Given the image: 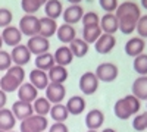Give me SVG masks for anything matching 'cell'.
Here are the masks:
<instances>
[{
    "instance_id": "36",
    "label": "cell",
    "mask_w": 147,
    "mask_h": 132,
    "mask_svg": "<svg viewBox=\"0 0 147 132\" xmlns=\"http://www.w3.org/2000/svg\"><path fill=\"white\" fill-rule=\"evenodd\" d=\"M132 128L136 131H138V132L147 129V112L137 113L136 116H134V119H132Z\"/></svg>"
},
{
    "instance_id": "22",
    "label": "cell",
    "mask_w": 147,
    "mask_h": 132,
    "mask_svg": "<svg viewBox=\"0 0 147 132\" xmlns=\"http://www.w3.org/2000/svg\"><path fill=\"white\" fill-rule=\"evenodd\" d=\"M141 18V16H140ZM138 16H134V15H125V16H121L118 18L119 21V31L122 34H132L136 32V28H137V22L140 19Z\"/></svg>"
},
{
    "instance_id": "10",
    "label": "cell",
    "mask_w": 147,
    "mask_h": 132,
    "mask_svg": "<svg viewBox=\"0 0 147 132\" xmlns=\"http://www.w3.org/2000/svg\"><path fill=\"white\" fill-rule=\"evenodd\" d=\"M115 46H116L115 35H110V34H105L103 32L99 37V40L94 43V49H96V52L99 54H107V53H110L115 49Z\"/></svg>"
},
{
    "instance_id": "43",
    "label": "cell",
    "mask_w": 147,
    "mask_h": 132,
    "mask_svg": "<svg viewBox=\"0 0 147 132\" xmlns=\"http://www.w3.org/2000/svg\"><path fill=\"white\" fill-rule=\"evenodd\" d=\"M49 132H69L66 123L63 122H55L50 128H49Z\"/></svg>"
},
{
    "instance_id": "25",
    "label": "cell",
    "mask_w": 147,
    "mask_h": 132,
    "mask_svg": "<svg viewBox=\"0 0 147 132\" xmlns=\"http://www.w3.org/2000/svg\"><path fill=\"white\" fill-rule=\"evenodd\" d=\"M116 18H121V16H125V15H134V16H141V10H140V6L134 2H124L121 3L115 12Z\"/></svg>"
},
{
    "instance_id": "44",
    "label": "cell",
    "mask_w": 147,
    "mask_h": 132,
    "mask_svg": "<svg viewBox=\"0 0 147 132\" xmlns=\"http://www.w3.org/2000/svg\"><path fill=\"white\" fill-rule=\"evenodd\" d=\"M6 101H7V95H6V92L0 90V110L6 107Z\"/></svg>"
},
{
    "instance_id": "39",
    "label": "cell",
    "mask_w": 147,
    "mask_h": 132,
    "mask_svg": "<svg viewBox=\"0 0 147 132\" xmlns=\"http://www.w3.org/2000/svg\"><path fill=\"white\" fill-rule=\"evenodd\" d=\"M81 22H82V27H85V25H99L100 16L97 15L96 12H87V13H84Z\"/></svg>"
},
{
    "instance_id": "1",
    "label": "cell",
    "mask_w": 147,
    "mask_h": 132,
    "mask_svg": "<svg viewBox=\"0 0 147 132\" xmlns=\"http://www.w3.org/2000/svg\"><path fill=\"white\" fill-rule=\"evenodd\" d=\"M25 82V69L24 66H18V65H12L6 74L0 78V90L7 92H15L18 91V88Z\"/></svg>"
},
{
    "instance_id": "14",
    "label": "cell",
    "mask_w": 147,
    "mask_h": 132,
    "mask_svg": "<svg viewBox=\"0 0 147 132\" xmlns=\"http://www.w3.org/2000/svg\"><path fill=\"white\" fill-rule=\"evenodd\" d=\"M16 94H18V100L32 104L35 101V98L38 97V90H37L31 82H24L22 85L18 88Z\"/></svg>"
},
{
    "instance_id": "18",
    "label": "cell",
    "mask_w": 147,
    "mask_h": 132,
    "mask_svg": "<svg viewBox=\"0 0 147 132\" xmlns=\"http://www.w3.org/2000/svg\"><path fill=\"white\" fill-rule=\"evenodd\" d=\"M65 106H66V109H68L69 115L78 116V115L84 113L87 103H85V98L82 97V95H72V97L68 98V101H66Z\"/></svg>"
},
{
    "instance_id": "33",
    "label": "cell",
    "mask_w": 147,
    "mask_h": 132,
    "mask_svg": "<svg viewBox=\"0 0 147 132\" xmlns=\"http://www.w3.org/2000/svg\"><path fill=\"white\" fill-rule=\"evenodd\" d=\"M113 113H115V116H116L118 119H121V121H127V119H129L131 116H134V115L131 113V110H129V107L127 106V103H125L124 98H119V100L115 103V106H113Z\"/></svg>"
},
{
    "instance_id": "31",
    "label": "cell",
    "mask_w": 147,
    "mask_h": 132,
    "mask_svg": "<svg viewBox=\"0 0 147 132\" xmlns=\"http://www.w3.org/2000/svg\"><path fill=\"white\" fill-rule=\"evenodd\" d=\"M50 117L53 119V122H66V119L69 117V112L66 109V106L59 103V104H53L50 109Z\"/></svg>"
},
{
    "instance_id": "4",
    "label": "cell",
    "mask_w": 147,
    "mask_h": 132,
    "mask_svg": "<svg viewBox=\"0 0 147 132\" xmlns=\"http://www.w3.org/2000/svg\"><path fill=\"white\" fill-rule=\"evenodd\" d=\"M96 76L99 81L102 82H113L118 75H119V69L115 63H110V62H103L99 66L96 68Z\"/></svg>"
},
{
    "instance_id": "45",
    "label": "cell",
    "mask_w": 147,
    "mask_h": 132,
    "mask_svg": "<svg viewBox=\"0 0 147 132\" xmlns=\"http://www.w3.org/2000/svg\"><path fill=\"white\" fill-rule=\"evenodd\" d=\"M68 2H69L71 5H80V3L82 2V0H68Z\"/></svg>"
},
{
    "instance_id": "11",
    "label": "cell",
    "mask_w": 147,
    "mask_h": 132,
    "mask_svg": "<svg viewBox=\"0 0 147 132\" xmlns=\"http://www.w3.org/2000/svg\"><path fill=\"white\" fill-rule=\"evenodd\" d=\"M84 9L81 5H71L66 9H63L62 18L65 21V23H69V25H75V23L81 22L82 16H84Z\"/></svg>"
},
{
    "instance_id": "23",
    "label": "cell",
    "mask_w": 147,
    "mask_h": 132,
    "mask_svg": "<svg viewBox=\"0 0 147 132\" xmlns=\"http://www.w3.org/2000/svg\"><path fill=\"white\" fill-rule=\"evenodd\" d=\"M44 12H46L47 18L56 21L63 13V5H62L60 0H47V2L44 3Z\"/></svg>"
},
{
    "instance_id": "6",
    "label": "cell",
    "mask_w": 147,
    "mask_h": 132,
    "mask_svg": "<svg viewBox=\"0 0 147 132\" xmlns=\"http://www.w3.org/2000/svg\"><path fill=\"white\" fill-rule=\"evenodd\" d=\"M44 91H46V98L52 104L62 103L63 98H65V95H66L65 85L63 84H59V82H50Z\"/></svg>"
},
{
    "instance_id": "15",
    "label": "cell",
    "mask_w": 147,
    "mask_h": 132,
    "mask_svg": "<svg viewBox=\"0 0 147 132\" xmlns=\"http://www.w3.org/2000/svg\"><path fill=\"white\" fill-rule=\"evenodd\" d=\"M100 28L102 32L115 35L116 31H119V21L115 13H105L100 19Z\"/></svg>"
},
{
    "instance_id": "24",
    "label": "cell",
    "mask_w": 147,
    "mask_h": 132,
    "mask_svg": "<svg viewBox=\"0 0 147 132\" xmlns=\"http://www.w3.org/2000/svg\"><path fill=\"white\" fill-rule=\"evenodd\" d=\"M16 125V117L13 116L10 109H2L0 110V131H5V132H9V131H13Z\"/></svg>"
},
{
    "instance_id": "38",
    "label": "cell",
    "mask_w": 147,
    "mask_h": 132,
    "mask_svg": "<svg viewBox=\"0 0 147 132\" xmlns=\"http://www.w3.org/2000/svg\"><path fill=\"white\" fill-rule=\"evenodd\" d=\"M12 19H13V15L9 9L0 7V28H6L12 25Z\"/></svg>"
},
{
    "instance_id": "9",
    "label": "cell",
    "mask_w": 147,
    "mask_h": 132,
    "mask_svg": "<svg viewBox=\"0 0 147 132\" xmlns=\"http://www.w3.org/2000/svg\"><path fill=\"white\" fill-rule=\"evenodd\" d=\"M2 35V40H3V44L9 46L13 49L15 46L21 44V40H22V32L19 31L18 27H13V25H9L6 28H3V32L0 34Z\"/></svg>"
},
{
    "instance_id": "12",
    "label": "cell",
    "mask_w": 147,
    "mask_h": 132,
    "mask_svg": "<svg viewBox=\"0 0 147 132\" xmlns=\"http://www.w3.org/2000/svg\"><path fill=\"white\" fill-rule=\"evenodd\" d=\"M125 53L129 56V57H137L140 54L144 53V49H146V41L144 38L141 37H131L127 43H125Z\"/></svg>"
},
{
    "instance_id": "51",
    "label": "cell",
    "mask_w": 147,
    "mask_h": 132,
    "mask_svg": "<svg viewBox=\"0 0 147 132\" xmlns=\"http://www.w3.org/2000/svg\"><path fill=\"white\" fill-rule=\"evenodd\" d=\"M9 132H16V131H9Z\"/></svg>"
},
{
    "instance_id": "21",
    "label": "cell",
    "mask_w": 147,
    "mask_h": 132,
    "mask_svg": "<svg viewBox=\"0 0 147 132\" xmlns=\"http://www.w3.org/2000/svg\"><path fill=\"white\" fill-rule=\"evenodd\" d=\"M131 92H132V95H136L140 101H147V75L138 76L132 82Z\"/></svg>"
},
{
    "instance_id": "20",
    "label": "cell",
    "mask_w": 147,
    "mask_h": 132,
    "mask_svg": "<svg viewBox=\"0 0 147 132\" xmlns=\"http://www.w3.org/2000/svg\"><path fill=\"white\" fill-rule=\"evenodd\" d=\"M56 35L60 43L63 44H71L74 40L77 38V31L74 28V25H69V23H62L60 27H57Z\"/></svg>"
},
{
    "instance_id": "28",
    "label": "cell",
    "mask_w": 147,
    "mask_h": 132,
    "mask_svg": "<svg viewBox=\"0 0 147 132\" xmlns=\"http://www.w3.org/2000/svg\"><path fill=\"white\" fill-rule=\"evenodd\" d=\"M35 68L37 69H40V70H44V72H49L56 63H55V57L52 53H43V54H38V56H35Z\"/></svg>"
},
{
    "instance_id": "5",
    "label": "cell",
    "mask_w": 147,
    "mask_h": 132,
    "mask_svg": "<svg viewBox=\"0 0 147 132\" xmlns=\"http://www.w3.org/2000/svg\"><path fill=\"white\" fill-rule=\"evenodd\" d=\"M99 84L100 81L97 79L96 74L94 72H84V74L81 75L80 78V82H78V85H80V91L85 95H93L97 88H99Z\"/></svg>"
},
{
    "instance_id": "34",
    "label": "cell",
    "mask_w": 147,
    "mask_h": 132,
    "mask_svg": "<svg viewBox=\"0 0 147 132\" xmlns=\"http://www.w3.org/2000/svg\"><path fill=\"white\" fill-rule=\"evenodd\" d=\"M132 68L140 76H146L147 75V54L143 53V54H140L137 57H134Z\"/></svg>"
},
{
    "instance_id": "48",
    "label": "cell",
    "mask_w": 147,
    "mask_h": 132,
    "mask_svg": "<svg viewBox=\"0 0 147 132\" xmlns=\"http://www.w3.org/2000/svg\"><path fill=\"white\" fill-rule=\"evenodd\" d=\"M2 47H3V40H2V35H0V50H2Z\"/></svg>"
},
{
    "instance_id": "27",
    "label": "cell",
    "mask_w": 147,
    "mask_h": 132,
    "mask_svg": "<svg viewBox=\"0 0 147 132\" xmlns=\"http://www.w3.org/2000/svg\"><path fill=\"white\" fill-rule=\"evenodd\" d=\"M102 28H100V23L99 25H85L82 27V40L87 43V44H94L99 37L102 35Z\"/></svg>"
},
{
    "instance_id": "32",
    "label": "cell",
    "mask_w": 147,
    "mask_h": 132,
    "mask_svg": "<svg viewBox=\"0 0 147 132\" xmlns=\"http://www.w3.org/2000/svg\"><path fill=\"white\" fill-rule=\"evenodd\" d=\"M52 103L49 101L46 97H37L35 101L32 103V109H34V115H40V116H47L50 113L52 109Z\"/></svg>"
},
{
    "instance_id": "41",
    "label": "cell",
    "mask_w": 147,
    "mask_h": 132,
    "mask_svg": "<svg viewBox=\"0 0 147 132\" xmlns=\"http://www.w3.org/2000/svg\"><path fill=\"white\" fill-rule=\"evenodd\" d=\"M99 5L106 13H115L119 6L118 0H99Z\"/></svg>"
},
{
    "instance_id": "2",
    "label": "cell",
    "mask_w": 147,
    "mask_h": 132,
    "mask_svg": "<svg viewBox=\"0 0 147 132\" xmlns=\"http://www.w3.org/2000/svg\"><path fill=\"white\" fill-rule=\"evenodd\" d=\"M47 128H49V121L46 116L32 115L21 122L19 132H44Z\"/></svg>"
},
{
    "instance_id": "30",
    "label": "cell",
    "mask_w": 147,
    "mask_h": 132,
    "mask_svg": "<svg viewBox=\"0 0 147 132\" xmlns=\"http://www.w3.org/2000/svg\"><path fill=\"white\" fill-rule=\"evenodd\" d=\"M69 49H71V52H72V54H74V57H78V59H81V57H84L85 54L88 53V49H90V44H87L82 38H75L71 44H69Z\"/></svg>"
},
{
    "instance_id": "47",
    "label": "cell",
    "mask_w": 147,
    "mask_h": 132,
    "mask_svg": "<svg viewBox=\"0 0 147 132\" xmlns=\"http://www.w3.org/2000/svg\"><path fill=\"white\" fill-rule=\"evenodd\" d=\"M141 6L147 10V0H141Z\"/></svg>"
},
{
    "instance_id": "52",
    "label": "cell",
    "mask_w": 147,
    "mask_h": 132,
    "mask_svg": "<svg viewBox=\"0 0 147 132\" xmlns=\"http://www.w3.org/2000/svg\"><path fill=\"white\" fill-rule=\"evenodd\" d=\"M0 132H5V131H0Z\"/></svg>"
},
{
    "instance_id": "16",
    "label": "cell",
    "mask_w": 147,
    "mask_h": 132,
    "mask_svg": "<svg viewBox=\"0 0 147 132\" xmlns=\"http://www.w3.org/2000/svg\"><path fill=\"white\" fill-rule=\"evenodd\" d=\"M28 78H30L28 82H31L38 91H40V90H46L47 85L50 84V79H49L47 72L40 70V69H37V68L30 72V76H28Z\"/></svg>"
},
{
    "instance_id": "26",
    "label": "cell",
    "mask_w": 147,
    "mask_h": 132,
    "mask_svg": "<svg viewBox=\"0 0 147 132\" xmlns=\"http://www.w3.org/2000/svg\"><path fill=\"white\" fill-rule=\"evenodd\" d=\"M57 31V22L55 19H50V18H40V34L41 37H46V38H50L56 34Z\"/></svg>"
},
{
    "instance_id": "13",
    "label": "cell",
    "mask_w": 147,
    "mask_h": 132,
    "mask_svg": "<svg viewBox=\"0 0 147 132\" xmlns=\"http://www.w3.org/2000/svg\"><path fill=\"white\" fill-rule=\"evenodd\" d=\"M12 113L16 117V121H24L30 116L34 115V109H32V104L31 103H25V101H21V100H16L13 104H12Z\"/></svg>"
},
{
    "instance_id": "40",
    "label": "cell",
    "mask_w": 147,
    "mask_h": 132,
    "mask_svg": "<svg viewBox=\"0 0 147 132\" xmlns=\"http://www.w3.org/2000/svg\"><path fill=\"white\" fill-rule=\"evenodd\" d=\"M13 62H12V57H10V53H7L6 50H0V70H7Z\"/></svg>"
},
{
    "instance_id": "29",
    "label": "cell",
    "mask_w": 147,
    "mask_h": 132,
    "mask_svg": "<svg viewBox=\"0 0 147 132\" xmlns=\"http://www.w3.org/2000/svg\"><path fill=\"white\" fill-rule=\"evenodd\" d=\"M47 75H49L50 82H59V84H65V81L69 76L68 69L65 66H60V65H55L50 70L47 72Z\"/></svg>"
},
{
    "instance_id": "42",
    "label": "cell",
    "mask_w": 147,
    "mask_h": 132,
    "mask_svg": "<svg viewBox=\"0 0 147 132\" xmlns=\"http://www.w3.org/2000/svg\"><path fill=\"white\" fill-rule=\"evenodd\" d=\"M137 35L141 38H147V15H141V18L137 22Z\"/></svg>"
},
{
    "instance_id": "49",
    "label": "cell",
    "mask_w": 147,
    "mask_h": 132,
    "mask_svg": "<svg viewBox=\"0 0 147 132\" xmlns=\"http://www.w3.org/2000/svg\"><path fill=\"white\" fill-rule=\"evenodd\" d=\"M87 132H99V131H93V129H88Z\"/></svg>"
},
{
    "instance_id": "46",
    "label": "cell",
    "mask_w": 147,
    "mask_h": 132,
    "mask_svg": "<svg viewBox=\"0 0 147 132\" xmlns=\"http://www.w3.org/2000/svg\"><path fill=\"white\" fill-rule=\"evenodd\" d=\"M102 132H116L113 128H105V129H102Z\"/></svg>"
},
{
    "instance_id": "8",
    "label": "cell",
    "mask_w": 147,
    "mask_h": 132,
    "mask_svg": "<svg viewBox=\"0 0 147 132\" xmlns=\"http://www.w3.org/2000/svg\"><path fill=\"white\" fill-rule=\"evenodd\" d=\"M10 57H12V62H13V65L25 66V65L30 63V60H31V52L28 50L27 44H18V46H15L13 49H12Z\"/></svg>"
},
{
    "instance_id": "19",
    "label": "cell",
    "mask_w": 147,
    "mask_h": 132,
    "mask_svg": "<svg viewBox=\"0 0 147 132\" xmlns=\"http://www.w3.org/2000/svg\"><path fill=\"white\" fill-rule=\"evenodd\" d=\"M53 57H55V63L56 65L65 66V68L68 65H71L72 60H74V54H72V52L69 49V46H60V47H57L55 54H53Z\"/></svg>"
},
{
    "instance_id": "3",
    "label": "cell",
    "mask_w": 147,
    "mask_h": 132,
    "mask_svg": "<svg viewBox=\"0 0 147 132\" xmlns=\"http://www.w3.org/2000/svg\"><path fill=\"white\" fill-rule=\"evenodd\" d=\"M19 31L22 35L27 37H34V35L40 34V18H37L35 15H24L19 21Z\"/></svg>"
},
{
    "instance_id": "35",
    "label": "cell",
    "mask_w": 147,
    "mask_h": 132,
    "mask_svg": "<svg viewBox=\"0 0 147 132\" xmlns=\"http://www.w3.org/2000/svg\"><path fill=\"white\" fill-rule=\"evenodd\" d=\"M43 3L40 0H21V7L25 12V15H35L41 9Z\"/></svg>"
},
{
    "instance_id": "37",
    "label": "cell",
    "mask_w": 147,
    "mask_h": 132,
    "mask_svg": "<svg viewBox=\"0 0 147 132\" xmlns=\"http://www.w3.org/2000/svg\"><path fill=\"white\" fill-rule=\"evenodd\" d=\"M122 98L125 100V103H127V106L129 107V110H131V113H132V115H137V113L140 112L141 101L136 97V95L128 94V95H125V97H122Z\"/></svg>"
},
{
    "instance_id": "17",
    "label": "cell",
    "mask_w": 147,
    "mask_h": 132,
    "mask_svg": "<svg viewBox=\"0 0 147 132\" xmlns=\"http://www.w3.org/2000/svg\"><path fill=\"white\" fill-rule=\"evenodd\" d=\"M105 123V113L99 109H93L85 116V126L93 131H99Z\"/></svg>"
},
{
    "instance_id": "50",
    "label": "cell",
    "mask_w": 147,
    "mask_h": 132,
    "mask_svg": "<svg viewBox=\"0 0 147 132\" xmlns=\"http://www.w3.org/2000/svg\"><path fill=\"white\" fill-rule=\"evenodd\" d=\"M40 2H41V3H43V6H44V3L47 2V0H40Z\"/></svg>"
},
{
    "instance_id": "7",
    "label": "cell",
    "mask_w": 147,
    "mask_h": 132,
    "mask_svg": "<svg viewBox=\"0 0 147 132\" xmlns=\"http://www.w3.org/2000/svg\"><path fill=\"white\" fill-rule=\"evenodd\" d=\"M27 47L31 52V54L38 56V54H43V53L49 52V49H50V41H49V38H46V37H41V35H34V37H31L28 40Z\"/></svg>"
}]
</instances>
